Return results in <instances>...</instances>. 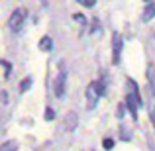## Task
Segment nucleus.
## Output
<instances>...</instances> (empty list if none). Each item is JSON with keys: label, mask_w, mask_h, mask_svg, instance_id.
<instances>
[{"label": "nucleus", "mask_w": 155, "mask_h": 151, "mask_svg": "<svg viewBox=\"0 0 155 151\" xmlns=\"http://www.w3.org/2000/svg\"><path fill=\"white\" fill-rule=\"evenodd\" d=\"M30 87H31V79L28 77V79H24V80H22V84H20V92L30 90Z\"/></svg>", "instance_id": "9d476101"}, {"label": "nucleus", "mask_w": 155, "mask_h": 151, "mask_svg": "<svg viewBox=\"0 0 155 151\" xmlns=\"http://www.w3.org/2000/svg\"><path fill=\"white\" fill-rule=\"evenodd\" d=\"M26 16H28L26 8H16V10L12 12L10 20H8V26H10V30L14 31V34H20V31H22L24 22H26Z\"/></svg>", "instance_id": "f257e3e1"}, {"label": "nucleus", "mask_w": 155, "mask_h": 151, "mask_svg": "<svg viewBox=\"0 0 155 151\" xmlns=\"http://www.w3.org/2000/svg\"><path fill=\"white\" fill-rule=\"evenodd\" d=\"M149 118H151V122H153V126H155V108L151 110V114H149Z\"/></svg>", "instance_id": "f3484780"}, {"label": "nucleus", "mask_w": 155, "mask_h": 151, "mask_svg": "<svg viewBox=\"0 0 155 151\" xmlns=\"http://www.w3.org/2000/svg\"><path fill=\"white\" fill-rule=\"evenodd\" d=\"M126 108L132 112V116H134V120H137V108L141 106V98H140V94H136V92H130L128 96H126Z\"/></svg>", "instance_id": "7ed1b4c3"}, {"label": "nucleus", "mask_w": 155, "mask_h": 151, "mask_svg": "<svg viewBox=\"0 0 155 151\" xmlns=\"http://www.w3.org/2000/svg\"><path fill=\"white\" fill-rule=\"evenodd\" d=\"M65 88H67V73L61 71L55 79V84H53V92H55L57 98H63L65 96Z\"/></svg>", "instance_id": "20e7f679"}, {"label": "nucleus", "mask_w": 155, "mask_h": 151, "mask_svg": "<svg viewBox=\"0 0 155 151\" xmlns=\"http://www.w3.org/2000/svg\"><path fill=\"white\" fill-rule=\"evenodd\" d=\"M39 49H41V51H51L53 49V41H51L49 35L41 38V41H39Z\"/></svg>", "instance_id": "6e6552de"}, {"label": "nucleus", "mask_w": 155, "mask_h": 151, "mask_svg": "<svg viewBox=\"0 0 155 151\" xmlns=\"http://www.w3.org/2000/svg\"><path fill=\"white\" fill-rule=\"evenodd\" d=\"M153 18H155V2H149L147 6H145V10H143L141 20H143V22H149V20H153Z\"/></svg>", "instance_id": "0eeeda50"}, {"label": "nucleus", "mask_w": 155, "mask_h": 151, "mask_svg": "<svg viewBox=\"0 0 155 151\" xmlns=\"http://www.w3.org/2000/svg\"><path fill=\"white\" fill-rule=\"evenodd\" d=\"M122 45H124V41H122V35L118 34V31H114V35H112V61H114V65L120 63Z\"/></svg>", "instance_id": "39448f33"}, {"label": "nucleus", "mask_w": 155, "mask_h": 151, "mask_svg": "<svg viewBox=\"0 0 155 151\" xmlns=\"http://www.w3.org/2000/svg\"><path fill=\"white\" fill-rule=\"evenodd\" d=\"M0 151H18V141L10 140V141H4L0 145Z\"/></svg>", "instance_id": "1a4fd4ad"}, {"label": "nucleus", "mask_w": 155, "mask_h": 151, "mask_svg": "<svg viewBox=\"0 0 155 151\" xmlns=\"http://www.w3.org/2000/svg\"><path fill=\"white\" fill-rule=\"evenodd\" d=\"M102 147H104V149H112V147H114V141L108 137V140H104V141H102Z\"/></svg>", "instance_id": "ddd939ff"}, {"label": "nucleus", "mask_w": 155, "mask_h": 151, "mask_svg": "<svg viewBox=\"0 0 155 151\" xmlns=\"http://www.w3.org/2000/svg\"><path fill=\"white\" fill-rule=\"evenodd\" d=\"M53 118H55V112H53L51 108H47V110H45V120H47V122H51Z\"/></svg>", "instance_id": "f8f14e48"}, {"label": "nucleus", "mask_w": 155, "mask_h": 151, "mask_svg": "<svg viewBox=\"0 0 155 151\" xmlns=\"http://www.w3.org/2000/svg\"><path fill=\"white\" fill-rule=\"evenodd\" d=\"M104 84L102 83H98V80H96V83H91L87 87V100H88V108H94L96 106V102H98V98L100 96L104 94Z\"/></svg>", "instance_id": "f03ea898"}, {"label": "nucleus", "mask_w": 155, "mask_h": 151, "mask_svg": "<svg viewBox=\"0 0 155 151\" xmlns=\"http://www.w3.org/2000/svg\"><path fill=\"white\" fill-rule=\"evenodd\" d=\"M77 124H79V116L75 112H69L63 120V130L65 132H75L77 130Z\"/></svg>", "instance_id": "423d86ee"}, {"label": "nucleus", "mask_w": 155, "mask_h": 151, "mask_svg": "<svg viewBox=\"0 0 155 151\" xmlns=\"http://www.w3.org/2000/svg\"><path fill=\"white\" fill-rule=\"evenodd\" d=\"M75 20H77V22H81V24H84V18H83V14H75Z\"/></svg>", "instance_id": "dca6fc26"}, {"label": "nucleus", "mask_w": 155, "mask_h": 151, "mask_svg": "<svg viewBox=\"0 0 155 151\" xmlns=\"http://www.w3.org/2000/svg\"><path fill=\"white\" fill-rule=\"evenodd\" d=\"M0 63L6 67V79H8V77H10V63H8V61H0Z\"/></svg>", "instance_id": "2eb2a0df"}, {"label": "nucleus", "mask_w": 155, "mask_h": 151, "mask_svg": "<svg viewBox=\"0 0 155 151\" xmlns=\"http://www.w3.org/2000/svg\"><path fill=\"white\" fill-rule=\"evenodd\" d=\"M77 2L81 4V6H87V8H92L96 4V0H77Z\"/></svg>", "instance_id": "9b49d317"}, {"label": "nucleus", "mask_w": 155, "mask_h": 151, "mask_svg": "<svg viewBox=\"0 0 155 151\" xmlns=\"http://www.w3.org/2000/svg\"><path fill=\"white\" fill-rule=\"evenodd\" d=\"M124 114H126V106L120 104V106H118V118L122 120V118H124Z\"/></svg>", "instance_id": "4468645a"}]
</instances>
